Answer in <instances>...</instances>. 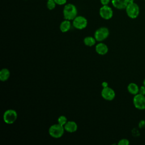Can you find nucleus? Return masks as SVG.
<instances>
[{
  "label": "nucleus",
  "instance_id": "dca6fc26",
  "mask_svg": "<svg viewBox=\"0 0 145 145\" xmlns=\"http://www.w3.org/2000/svg\"><path fill=\"white\" fill-rule=\"evenodd\" d=\"M96 41H97L94 37L92 36H87L84 37L83 40V42L84 45L87 46L91 47L95 45Z\"/></svg>",
  "mask_w": 145,
  "mask_h": 145
},
{
  "label": "nucleus",
  "instance_id": "7ed1b4c3",
  "mask_svg": "<svg viewBox=\"0 0 145 145\" xmlns=\"http://www.w3.org/2000/svg\"><path fill=\"white\" fill-rule=\"evenodd\" d=\"M125 10L127 16L133 19H136L140 13L139 6L134 2L129 3Z\"/></svg>",
  "mask_w": 145,
  "mask_h": 145
},
{
  "label": "nucleus",
  "instance_id": "39448f33",
  "mask_svg": "<svg viewBox=\"0 0 145 145\" xmlns=\"http://www.w3.org/2000/svg\"><path fill=\"white\" fill-rule=\"evenodd\" d=\"M109 35V31L105 27H101L97 29L94 33V37L98 42L105 40Z\"/></svg>",
  "mask_w": 145,
  "mask_h": 145
},
{
  "label": "nucleus",
  "instance_id": "1a4fd4ad",
  "mask_svg": "<svg viewBox=\"0 0 145 145\" xmlns=\"http://www.w3.org/2000/svg\"><path fill=\"white\" fill-rule=\"evenodd\" d=\"M101 95L104 100L106 101H112L115 98L116 93L113 89L107 86L103 87L101 92Z\"/></svg>",
  "mask_w": 145,
  "mask_h": 145
},
{
  "label": "nucleus",
  "instance_id": "6e6552de",
  "mask_svg": "<svg viewBox=\"0 0 145 145\" xmlns=\"http://www.w3.org/2000/svg\"><path fill=\"white\" fill-rule=\"evenodd\" d=\"M99 14L103 19L109 20L112 18L113 11L108 5H103L100 8Z\"/></svg>",
  "mask_w": 145,
  "mask_h": 145
},
{
  "label": "nucleus",
  "instance_id": "6ab92c4d",
  "mask_svg": "<svg viewBox=\"0 0 145 145\" xmlns=\"http://www.w3.org/2000/svg\"><path fill=\"white\" fill-rule=\"evenodd\" d=\"M129 143H130L129 140L126 138L121 139L118 142V145H129Z\"/></svg>",
  "mask_w": 145,
  "mask_h": 145
},
{
  "label": "nucleus",
  "instance_id": "20e7f679",
  "mask_svg": "<svg viewBox=\"0 0 145 145\" xmlns=\"http://www.w3.org/2000/svg\"><path fill=\"white\" fill-rule=\"evenodd\" d=\"M18 118V114L16 110L12 109L6 110L3 114V120L5 123L8 125L13 124Z\"/></svg>",
  "mask_w": 145,
  "mask_h": 145
},
{
  "label": "nucleus",
  "instance_id": "412c9836",
  "mask_svg": "<svg viewBox=\"0 0 145 145\" xmlns=\"http://www.w3.org/2000/svg\"><path fill=\"white\" fill-rule=\"evenodd\" d=\"M139 93H140L141 95H145V86L144 85H143L139 87Z\"/></svg>",
  "mask_w": 145,
  "mask_h": 145
},
{
  "label": "nucleus",
  "instance_id": "5701e85b",
  "mask_svg": "<svg viewBox=\"0 0 145 145\" xmlns=\"http://www.w3.org/2000/svg\"><path fill=\"white\" fill-rule=\"evenodd\" d=\"M144 126H145V121L143 120H142L139 123V127L140 128H142V127H144Z\"/></svg>",
  "mask_w": 145,
  "mask_h": 145
},
{
  "label": "nucleus",
  "instance_id": "423d86ee",
  "mask_svg": "<svg viewBox=\"0 0 145 145\" xmlns=\"http://www.w3.org/2000/svg\"><path fill=\"white\" fill-rule=\"evenodd\" d=\"M87 19L82 15H77L72 20V25L77 29H83L87 27Z\"/></svg>",
  "mask_w": 145,
  "mask_h": 145
},
{
  "label": "nucleus",
  "instance_id": "4468645a",
  "mask_svg": "<svg viewBox=\"0 0 145 145\" xmlns=\"http://www.w3.org/2000/svg\"><path fill=\"white\" fill-rule=\"evenodd\" d=\"M128 92L133 95H135L138 93H139V87L135 83H130L128 84L127 87Z\"/></svg>",
  "mask_w": 145,
  "mask_h": 145
},
{
  "label": "nucleus",
  "instance_id": "b1692460",
  "mask_svg": "<svg viewBox=\"0 0 145 145\" xmlns=\"http://www.w3.org/2000/svg\"><path fill=\"white\" fill-rule=\"evenodd\" d=\"M102 86H103V87H107L108 86V83L104 82L102 83Z\"/></svg>",
  "mask_w": 145,
  "mask_h": 145
},
{
  "label": "nucleus",
  "instance_id": "9b49d317",
  "mask_svg": "<svg viewBox=\"0 0 145 145\" xmlns=\"http://www.w3.org/2000/svg\"><path fill=\"white\" fill-rule=\"evenodd\" d=\"M108 47L105 43L102 42H99L95 46V51L96 52L101 56L105 55L108 52Z\"/></svg>",
  "mask_w": 145,
  "mask_h": 145
},
{
  "label": "nucleus",
  "instance_id": "0eeeda50",
  "mask_svg": "<svg viewBox=\"0 0 145 145\" xmlns=\"http://www.w3.org/2000/svg\"><path fill=\"white\" fill-rule=\"evenodd\" d=\"M133 104L139 110L145 109V95L138 93L133 97Z\"/></svg>",
  "mask_w": 145,
  "mask_h": 145
},
{
  "label": "nucleus",
  "instance_id": "bb28decb",
  "mask_svg": "<svg viewBox=\"0 0 145 145\" xmlns=\"http://www.w3.org/2000/svg\"><path fill=\"white\" fill-rule=\"evenodd\" d=\"M46 1H48V0H46Z\"/></svg>",
  "mask_w": 145,
  "mask_h": 145
},
{
  "label": "nucleus",
  "instance_id": "2eb2a0df",
  "mask_svg": "<svg viewBox=\"0 0 145 145\" xmlns=\"http://www.w3.org/2000/svg\"><path fill=\"white\" fill-rule=\"evenodd\" d=\"M10 76V71L7 68H2L0 70V80L6 82Z\"/></svg>",
  "mask_w": 145,
  "mask_h": 145
},
{
  "label": "nucleus",
  "instance_id": "a878e982",
  "mask_svg": "<svg viewBox=\"0 0 145 145\" xmlns=\"http://www.w3.org/2000/svg\"><path fill=\"white\" fill-rule=\"evenodd\" d=\"M144 1H145V0H144Z\"/></svg>",
  "mask_w": 145,
  "mask_h": 145
},
{
  "label": "nucleus",
  "instance_id": "f03ea898",
  "mask_svg": "<svg viewBox=\"0 0 145 145\" xmlns=\"http://www.w3.org/2000/svg\"><path fill=\"white\" fill-rule=\"evenodd\" d=\"M64 126L58 123L51 125L48 130L50 136L53 138H59L62 137L65 133Z\"/></svg>",
  "mask_w": 145,
  "mask_h": 145
},
{
  "label": "nucleus",
  "instance_id": "4be33fe9",
  "mask_svg": "<svg viewBox=\"0 0 145 145\" xmlns=\"http://www.w3.org/2000/svg\"><path fill=\"white\" fill-rule=\"evenodd\" d=\"M101 4L103 5H108L110 2V0H100Z\"/></svg>",
  "mask_w": 145,
  "mask_h": 145
},
{
  "label": "nucleus",
  "instance_id": "f3484780",
  "mask_svg": "<svg viewBox=\"0 0 145 145\" xmlns=\"http://www.w3.org/2000/svg\"><path fill=\"white\" fill-rule=\"evenodd\" d=\"M67 121H67V117L63 115L59 116L57 118V122L62 126H64Z\"/></svg>",
  "mask_w": 145,
  "mask_h": 145
},
{
  "label": "nucleus",
  "instance_id": "9d476101",
  "mask_svg": "<svg viewBox=\"0 0 145 145\" xmlns=\"http://www.w3.org/2000/svg\"><path fill=\"white\" fill-rule=\"evenodd\" d=\"M111 3L114 8L118 10H123L129 3V0H111Z\"/></svg>",
  "mask_w": 145,
  "mask_h": 145
},
{
  "label": "nucleus",
  "instance_id": "cd10ccee",
  "mask_svg": "<svg viewBox=\"0 0 145 145\" xmlns=\"http://www.w3.org/2000/svg\"><path fill=\"white\" fill-rule=\"evenodd\" d=\"M25 1H27V0H25Z\"/></svg>",
  "mask_w": 145,
  "mask_h": 145
},
{
  "label": "nucleus",
  "instance_id": "f8f14e48",
  "mask_svg": "<svg viewBox=\"0 0 145 145\" xmlns=\"http://www.w3.org/2000/svg\"><path fill=\"white\" fill-rule=\"evenodd\" d=\"M63 126L65 130L70 133H75L78 129V125L74 121H68Z\"/></svg>",
  "mask_w": 145,
  "mask_h": 145
},
{
  "label": "nucleus",
  "instance_id": "f257e3e1",
  "mask_svg": "<svg viewBox=\"0 0 145 145\" xmlns=\"http://www.w3.org/2000/svg\"><path fill=\"white\" fill-rule=\"evenodd\" d=\"M78 14L76 7L72 3H67L65 5L63 9V15L65 19L72 20Z\"/></svg>",
  "mask_w": 145,
  "mask_h": 145
},
{
  "label": "nucleus",
  "instance_id": "ddd939ff",
  "mask_svg": "<svg viewBox=\"0 0 145 145\" xmlns=\"http://www.w3.org/2000/svg\"><path fill=\"white\" fill-rule=\"evenodd\" d=\"M71 26V24L70 20L65 19L60 23L59 29L62 32L65 33L68 32L70 29Z\"/></svg>",
  "mask_w": 145,
  "mask_h": 145
},
{
  "label": "nucleus",
  "instance_id": "a211bd4d",
  "mask_svg": "<svg viewBox=\"0 0 145 145\" xmlns=\"http://www.w3.org/2000/svg\"><path fill=\"white\" fill-rule=\"evenodd\" d=\"M56 5L57 4L56 3L54 0H48V1H47L46 7L50 10H52L54 9L56 6Z\"/></svg>",
  "mask_w": 145,
  "mask_h": 145
},
{
  "label": "nucleus",
  "instance_id": "393cba45",
  "mask_svg": "<svg viewBox=\"0 0 145 145\" xmlns=\"http://www.w3.org/2000/svg\"><path fill=\"white\" fill-rule=\"evenodd\" d=\"M143 85L145 86V79H144V80H143Z\"/></svg>",
  "mask_w": 145,
  "mask_h": 145
},
{
  "label": "nucleus",
  "instance_id": "aec40b11",
  "mask_svg": "<svg viewBox=\"0 0 145 145\" xmlns=\"http://www.w3.org/2000/svg\"><path fill=\"white\" fill-rule=\"evenodd\" d=\"M56 3L58 5H65L67 2V0H54Z\"/></svg>",
  "mask_w": 145,
  "mask_h": 145
}]
</instances>
